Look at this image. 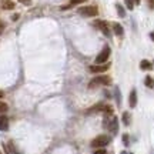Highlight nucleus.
Masks as SVG:
<instances>
[{
  "label": "nucleus",
  "mask_w": 154,
  "mask_h": 154,
  "mask_svg": "<svg viewBox=\"0 0 154 154\" xmlns=\"http://www.w3.org/2000/svg\"><path fill=\"white\" fill-rule=\"evenodd\" d=\"M3 96H5V93H3V91H0V99H3Z\"/></svg>",
  "instance_id": "cd10ccee"
},
{
  "label": "nucleus",
  "mask_w": 154,
  "mask_h": 154,
  "mask_svg": "<svg viewBox=\"0 0 154 154\" xmlns=\"http://www.w3.org/2000/svg\"><path fill=\"white\" fill-rule=\"evenodd\" d=\"M144 83H146V86H147V87H150V88H153V87H154V80H153V79H151L150 76L146 77Z\"/></svg>",
  "instance_id": "2eb2a0df"
},
{
  "label": "nucleus",
  "mask_w": 154,
  "mask_h": 154,
  "mask_svg": "<svg viewBox=\"0 0 154 154\" xmlns=\"http://www.w3.org/2000/svg\"><path fill=\"white\" fill-rule=\"evenodd\" d=\"M79 13L84 17H96L99 14V9L97 6H84L79 9Z\"/></svg>",
  "instance_id": "f03ea898"
},
{
  "label": "nucleus",
  "mask_w": 154,
  "mask_h": 154,
  "mask_svg": "<svg viewBox=\"0 0 154 154\" xmlns=\"http://www.w3.org/2000/svg\"><path fill=\"white\" fill-rule=\"evenodd\" d=\"M113 30H114L116 36H123V33H124V29L121 27L120 23H113Z\"/></svg>",
  "instance_id": "1a4fd4ad"
},
{
  "label": "nucleus",
  "mask_w": 154,
  "mask_h": 154,
  "mask_svg": "<svg viewBox=\"0 0 154 154\" xmlns=\"http://www.w3.org/2000/svg\"><path fill=\"white\" fill-rule=\"evenodd\" d=\"M124 143H126V146L128 144V137H127V136H124Z\"/></svg>",
  "instance_id": "b1692460"
},
{
  "label": "nucleus",
  "mask_w": 154,
  "mask_h": 154,
  "mask_svg": "<svg viewBox=\"0 0 154 154\" xmlns=\"http://www.w3.org/2000/svg\"><path fill=\"white\" fill-rule=\"evenodd\" d=\"M7 110H9V106L3 103V101H0V113H6Z\"/></svg>",
  "instance_id": "a211bd4d"
},
{
  "label": "nucleus",
  "mask_w": 154,
  "mask_h": 154,
  "mask_svg": "<svg viewBox=\"0 0 154 154\" xmlns=\"http://www.w3.org/2000/svg\"><path fill=\"white\" fill-rule=\"evenodd\" d=\"M17 19H19V14H13V16H11V20H13V22H16Z\"/></svg>",
  "instance_id": "5701e85b"
},
{
  "label": "nucleus",
  "mask_w": 154,
  "mask_h": 154,
  "mask_svg": "<svg viewBox=\"0 0 154 154\" xmlns=\"http://www.w3.org/2000/svg\"><path fill=\"white\" fill-rule=\"evenodd\" d=\"M107 128H109V131H110L111 134H117V131H119V119H117V117H113L111 121L107 124Z\"/></svg>",
  "instance_id": "423d86ee"
},
{
  "label": "nucleus",
  "mask_w": 154,
  "mask_h": 154,
  "mask_svg": "<svg viewBox=\"0 0 154 154\" xmlns=\"http://www.w3.org/2000/svg\"><path fill=\"white\" fill-rule=\"evenodd\" d=\"M9 128V119L6 117V116H0V130L2 131H6Z\"/></svg>",
  "instance_id": "6e6552de"
},
{
  "label": "nucleus",
  "mask_w": 154,
  "mask_h": 154,
  "mask_svg": "<svg viewBox=\"0 0 154 154\" xmlns=\"http://www.w3.org/2000/svg\"><path fill=\"white\" fill-rule=\"evenodd\" d=\"M124 3H126V7L128 9V10H133L134 9V0H124Z\"/></svg>",
  "instance_id": "f3484780"
},
{
  "label": "nucleus",
  "mask_w": 154,
  "mask_h": 154,
  "mask_svg": "<svg viewBox=\"0 0 154 154\" xmlns=\"http://www.w3.org/2000/svg\"><path fill=\"white\" fill-rule=\"evenodd\" d=\"M149 6L150 9H154V0H149Z\"/></svg>",
  "instance_id": "4be33fe9"
},
{
  "label": "nucleus",
  "mask_w": 154,
  "mask_h": 154,
  "mask_svg": "<svg viewBox=\"0 0 154 154\" xmlns=\"http://www.w3.org/2000/svg\"><path fill=\"white\" fill-rule=\"evenodd\" d=\"M110 83H111V79L109 76H97L88 83V87L96 88V87H99V86H109Z\"/></svg>",
  "instance_id": "f257e3e1"
},
{
  "label": "nucleus",
  "mask_w": 154,
  "mask_h": 154,
  "mask_svg": "<svg viewBox=\"0 0 154 154\" xmlns=\"http://www.w3.org/2000/svg\"><path fill=\"white\" fill-rule=\"evenodd\" d=\"M140 69H141V70H151V69H153V64H151L149 60H141Z\"/></svg>",
  "instance_id": "ddd939ff"
},
{
  "label": "nucleus",
  "mask_w": 154,
  "mask_h": 154,
  "mask_svg": "<svg viewBox=\"0 0 154 154\" xmlns=\"http://www.w3.org/2000/svg\"><path fill=\"white\" fill-rule=\"evenodd\" d=\"M84 2H87V0H70V5L63 6V7H61V10H67V9H70V7H73V6L80 5V3H84Z\"/></svg>",
  "instance_id": "f8f14e48"
},
{
  "label": "nucleus",
  "mask_w": 154,
  "mask_h": 154,
  "mask_svg": "<svg viewBox=\"0 0 154 154\" xmlns=\"http://www.w3.org/2000/svg\"><path fill=\"white\" fill-rule=\"evenodd\" d=\"M140 2L141 0H134V5H140Z\"/></svg>",
  "instance_id": "bb28decb"
},
{
  "label": "nucleus",
  "mask_w": 154,
  "mask_h": 154,
  "mask_svg": "<svg viewBox=\"0 0 154 154\" xmlns=\"http://www.w3.org/2000/svg\"><path fill=\"white\" fill-rule=\"evenodd\" d=\"M2 7H3L5 10H13V9H14V2H11V0H5V2L2 3Z\"/></svg>",
  "instance_id": "9b49d317"
},
{
  "label": "nucleus",
  "mask_w": 154,
  "mask_h": 154,
  "mask_svg": "<svg viewBox=\"0 0 154 154\" xmlns=\"http://www.w3.org/2000/svg\"><path fill=\"white\" fill-rule=\"evenodd\" d=\"M116 9H117V13H119V16L120 17L126 16V10H124V7H123L120 3H117V5H116Z\"/></svg>",
  "instance_id": "4468645a"
},
{
  "label": "nucleus",
  "mask_w": 154,
  "mask_h": 154,
  "mask_svg": "<svg viewBox=\"0 0 154 154\" xmlns=\"http://www.w3.org/2000/svg\"><path fill=\"white\" fill-rule=\"evenodd\" d=\"M110 47L109 46H104L103 50L99 53V56L96 57V64H104L106 61L109 60V57H110Z\"/></svg>",
  "instance_id": "20e7f679"
},
{
  "label": "nucleus",
  "mask_w": 154,
  "mask_h": 154,
  "mask_svg": "<svg viewBox=\"0 0 154 154\" xmlns=\"http://www.w3.org/2000/svg\"><path fill=\"white\" fill-rule=\"evenodd\" d=\"M110 64H93L90 66V72L91 73H104L109 70Z\"/></svg>",
  "instance_id": "0eeeda50"
},
{
  "label": "nucleus",
  "mask_w": 154,
  "mask_h": 154,
  "mask_svg": "<svg viewBox=\"0 0 154 154\" xmlns=\"http://www.w3.org/2000/svg\"><path fill=\"white\" fill-rule=\"evenodd\" d=\"M103 110L106 114H113V107L111 106H103Z\"/></svg>",
  "instance_id": "6ab92c4d"
},
{
  "label": "nucleus",
  "mask_w": 154,
  "mask_h": 154,
  "mask_svg": "<svg viewBox=\"0 0 154 154\" xmlns=\"http://www.w3.org/2000/svg\"><path fill=\"white\" fill-rule=\"evenodd\" d=\"M3 27H5V23H3V22H2V20H0V30H2V29H3Z\"/></svg>",
  "instance_id": "a878e982"
},
{
  "label": "nucleus",
  "mask_w": 154,
  "mask_h": 154,
  "mask_svg": "<svg viewBox=\"0 0 154 154\" xmlns=\"http://www.w3.org/2000/svg\"><path fill=\"white\" fill-rule=\"evenodd\" d=\"M130 121H131L130 114H128V113H123V123H124L126 126H128V124H130Z\"/></svg>",
  "instance_id": "dca6fc26"
},
{
  "label": "nucleus",
  "mask_w": 154,
  "mask_h": 154,
  "mask_svg": "<svg viewBox=\"0 0 154 154\" xmlns=\"http://www.w3.org/2000/svg\"><path fill=\"white\" fill-rule=\"evenodd\" d=\"M0 154H2V153H0Z\"/></svg>",
  "instance_id": "c85d7f7f"
},
{
  "label": "nucleus",
  "mask_w": 154,
  "mask_h": 154,
  "mask_svg": "<svg viewBox=\"0 0 154 154\" xmlns=\"http://www.w3.org/2000/svg\"><path fill=\"white\" fill-rule=\"evenodd\" d=\"M20 3H23V5H26V6H30L32 5V0H19Z\"/></svg>",
  "instance_id": "412c9836"
},
{
  "label": "nucleus",
  "mask_w": 154,
  "mask_h": 154,
  "mask_svg": "<svg viewBox=\"0 0 154 154\" xmlns=\"http://www.w3.org/2000/svg\"><path fill=\"white\" fill-rule=\"evenodd\" d=\"M94 154H107V151H106L104 149H99V150L94 151Z\"/></svg>",
  "instance_id": "aec40b11"
},
{
  "label": "nucleus",
  "mask_w": 154,
  "mask_h": 154,
  "mask_svg": "<svg viewBox=\"0 0 154 154\" xmlns=\"http://www.w3.org/2000/svg\"><path fill=\"white\" fill-rule=\"evenodd\" d=\"M109 143H110V138H109V136L101 134V136L96 137L93 141H91V147H94V149H101V147H106Z\"/></svg>",
  "instance_id": "7ed1b4c3"
},
{
  "label": "nucleus",
  "mask_w": 154,
  "mask_h": 154,
  "mask_svg": "<svg viewBox=\"0 0 154 154\" xmlns=\"http://www.w3.org/2000/svg\"><path fill=\"white\" fill-rule=\"evenodd\" d=\"M94 26L99 29V30H101V33L104 34L106 37H110V27H109V24L106 22H103V20H96V22H94Z\"/></svg>",
  "instance_id": "39448f33"
},
{
  "label": "nucleus",
  "mask_w": 154,
  "mask_h": 154,
  "mask_svg": "<svg viewBox=\"0 0 154 154\" xmlns=\"http://www.w3.org/2000/svg\"><path fill=\"white\" fill-rule=\"evenodd\" d=\"M130 107H136L137 104V91L136 90H131V93H130Z\"/></svg>",
  "instance_id": "9d476101"
},
{
  "label": "nucleus",
  "mask_w": 154,
  "mask_h": 154,
  "mask_svg": "<svg viewBox=\"0 0 154 154\" xmlns=\"http://www.w3.org/2000/svg\"><path fill=\"white\" fill-rule=\"evenodd\" d=\"M150 38L154 42V32H151V33H150Z\"/></svg>",
  "instance_id": "393cba45"
}]
</instances>
